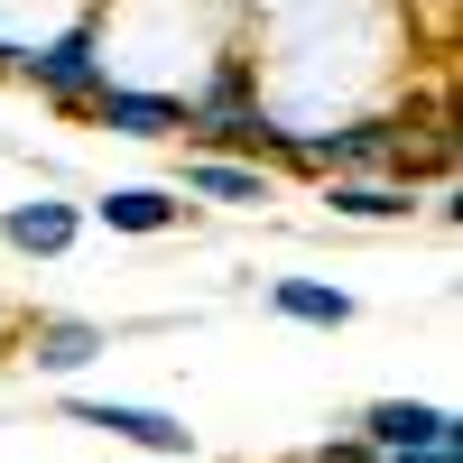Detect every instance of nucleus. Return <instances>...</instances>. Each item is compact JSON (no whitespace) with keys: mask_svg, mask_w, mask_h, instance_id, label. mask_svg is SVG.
I'll return each mask as SVG.
<instances>
[{"mask_svg":"<svg viewBox=\"0 0 463 463\" xmlns=\"http://www.w3.org/2000/svg\"><path fill=\"white\" fill-rule=\"evenodd\" d=\"M185 185H195V195H213V204H269V167L250 158H185Z\"/></svg>","mask_w":463,"mask_h":463,"instance_id":"obj_8","label":"nucleus"},{"mask_svg":"<svg viewBox=\"0 0 463 463\" xmlns=\"http://www.w3.org/2000/svg\"><path fill=\"white\" fill-rule=\"evenodd\" d=\"M93 353H102V325H74V316L28 325V362H37V371H84Z\"/></svg>","mask_w":463,"mask_h":463,"instance_id":"obj_7","label":"nucleus"},{"mask_svg":"<svg viewBox=\"0 0 463 463\" xmlns=\"http://www.w3.org/2000/svg\"><path fill=\"white\" fill-rule=\"evenodd\" d=\"M65 417H74V427H102V436H121V445H148V454H195V436H185L176 417H158V408H121V399H74Z\"/></svg>","mask_w":463,"mask_h":463,"instance_id":"obj_2","label":"nucleus"},{"mask_svg":"<svg viewBox=\"0 0 463 463\" xmlns=\"http://www.w3.org/2000/svg\"><path fill=\"white\" fill-rule=\"evenodd\" d=\"M325 204H334L343 222H399V213H417V185H380V176H353V167H343V176L325 185Z\"/></svg>","mask_w":463,"mask_h":463,"instance_id":"obj_6","label":"nucleus"},{"mask_svg":"<svg viewBox=\"0 0 463 463\" xmlns=\"http://www.w3.org/2000/svg\"><path fill=\"white\" fill-rule=\"evenodd\" d=\"M74 222H84L74 204L37 195V204H10V213H0V241H10V250H28V260H56V250L74 241Z\"/></svg>","mask_w":463,"mask_h":463,"instance_id":"obj_5","label":"nucleus"},{"mask_svg":"<svg viewBox=\"0 0 463 463\" xmlns=\"http://www.w3.org/2000/svg\"><path fill=\"white\" fill-rule=\"evenodd\" d=\"M279 316H297V325H353V297L325 288V279H279Z\"/></svg>","mask_w":463,"mask_h":463,"instance_id":"obj_11","label":"nucleus"},{"mask_svg":"<svg viewBox=\"0 0 463 463\" xmlns=\"http://www.w3.org/2000/svg\"><path fill=\"white\" fill-rule=\"evenodd\" d=\"M380 463H463V454H454V436H436V445H399V454H380Z\"/></svg>","mask_w":463,"mask_h":463,"instance_id":"obj_13","label":"nucleus"},{"mask_svg":"<svg viewBox=\"0 0 463 463\" xmlns=\"http://www.w3.org/2000/svg\"><path fill=\"white\" fill-rule=\"evenodd\" d=\"M362 436H371L380 454H399V445H436V436H454V408H427V399H380V408L362 417Z\"/></svg>","mask_w":463,"mask_h":463,"instance_id":"obj_4","label":"nucleus"},{"mask_svg":"<svg viewBox=\"0 0 463 463\" xmlns=\"http://www.w3.org/2000/svg\"><path fill=\"white\" fill-rule=\"evenodd\" d=\"M93 121H102V130H121V139H176V130H185V102H176V93L102 84V93H93Z\"/></svg>","mask_w":463,"mask_h":463,"instance_id":"obj_3","label":"nucleus"},{"mask_svg":"<svg viewBox=\"0 0 463 463\" xmlns=\"http://www.w3.org/2000/svg\"><path fill=\"white\" fill-rule=\"evenodd\" d=\"M93 213H102L111 232H167V222H176V195H167V185H111Z\"/></svg>","mask_w":463,"mask_h":463,"instance_id":"obj_9","label":"nucleus"},{"mask_svg":"<svg viewBox=\"0 0 463 463\" xmlns=\"http://www.w3.org/2000/svg\"><path fill=\"white\" fill-rule=\"evenodd\" d=\"M316 463H380L371 436H343V445H316Z\"/></svg>","mask_w":463,"mask_h":463,"instance_id":"obj_12","label":"nucleus"},{"mask_svg":"<svg viewBox=\"0 0 463 463\" xmlns=\"http://www.w3.org/2000/svg\"><path fill=\"white\" fill-rule=\"evenodd\" d=\"M232 111H250V65H241V56H232L213 84L185 102V130H213V121H232Z\"/></svg>","mask_w":463,"mask_h":463,"instance_id":"obj_10","label":"nucleus"},{"mask_svg":"<svg viewBox=\"0 0 463 463\" xmlns=\"http://www.w3.org/2000/svg\"><path fill=\"white\" fill-rule=\"evenodd\" d=\"M10 74L19 84H37L47 102H74V111H93V93H102V28L93 19H74L56 47H37V56H10Z\"/></svg>","mask_w":463,"mask_h":463,"instance_id":"obj_1","label":"nucleus"},{"mask_svg":"<svg viewBox=\"0 0 463 463\" xmlns=\"http://www.w3.org/2000/svg\"><path fill=\"white\" fill-rule=\"evenodd\" d=\"M10 56H19V47H0V74H10Z\"/></svg>","mask_w":463,"mask_h":463,"instance_id":"obj_14","label":"nucleus"}]
</instances>
